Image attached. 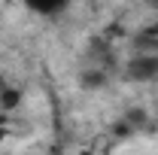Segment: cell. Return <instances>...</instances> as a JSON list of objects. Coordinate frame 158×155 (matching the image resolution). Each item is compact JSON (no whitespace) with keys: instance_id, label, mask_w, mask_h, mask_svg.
Masks as SVG:
<instances>
[{"instance_id":"obj_1","label":"cell","mask_w":158,"mask_h":155,"mask_svg":"<svg viewBox=\"0 0 158 155\" xmlns=\"http://www.w3.org/2000/svg\"><path fill=\"white\" fill-rule=\"evenodd\" d=\"M122 76L128 82H152V79H158V52H137L122 67Z\"/></svg>"},{"instance_id":"obj_2","label":"cell","mask_w":158,"mask_h":155,"mask_svg":"<svg viewBox=\"0 0 158 155\" xmlns=\"http://www.w3.org/2000/svg\"><path fill=\"white\" fill-rule=\"evenodd\" d=\"M21 3H24L31 12H37V15H49V19H52V15H61L73 0H21Z\"/></svg>"},{"instance_id":"obj_3","label":"cell","mask_w":158,"mask_h":155,"mask_svg":"<svg viewBox=\"0 0 158 155\" xmlns=\"http://www.w3.org/2000/svg\"><path fill=\"white\" fill-rule=\"evenodd\" d=\"M79 85L82 88H100V85H106V70L103 67H85L79 73Z\"/></svg>"},{"instance_id":"obj_4","label":"cell","mask_w":158,"mask_h":155,"mask_svg":"<svg viewBox=\"0 0 158 155\" xmlns=\"http://www.w3.org/2000/svg\"><path fill=\"white\" fill-rule=\"evenodd\" d=\"M19 100H21V91H19V88H9V85L0 88V107H3V110H15Z\"/></svg>"},{"instance_id":"obj_5","label":"cell","mask_w":158,"mask_h":155,"mask_svg":"<svg viewBox=\"0 0 158 155\" xmlns=\"http://www.w3.org/2000/svg\"><path fill=\"white\" fill-rule=\"evenodd\" d=\"M79 155H106V152H98V149H82Z\"/></svg>"},{"instance_id":"obj_6","label":"cell","mask_w":158,"mask_h":155,"mask_svg":"<svg viewBox=\"0 0 158 155\" xmlns=\"http://www.w3.org/2000/svg\"><path fill=\"white\" fill-rule=\"evenodd\" d=\"M3 140H6V131H3V128H0V146H3Z\"/></svg>"}]
</instances>
